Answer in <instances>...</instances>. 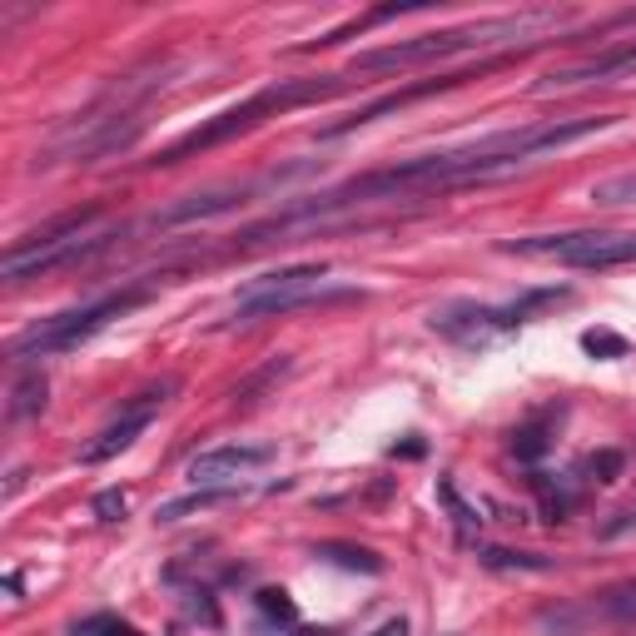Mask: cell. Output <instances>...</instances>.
I'll return each instance as SVG.
<instances>
[{
  "mask_svg": "<svg viewBox=\"0 0 636 636\" xmlns=\"http://www.w3.org/2000/svg\"><path fill=\"white\" fill-rule=\"evenodd\" d=\"M597 612L616 616V622H636V582H622V587L601 592V597H597Z\"/></svg>",
  "mask_w": 636,
  "mask_h": 636,
  "instance_id": "26",
  "label": "cell"
},
{
  "mask_svg": "<svg viewBox=\"0 0 636 636\" xmlns=\"http://www.w3.org/2000/svg\"><path fill=\"white\" fill-rule=\"evenodd\" d=\"M130 234V229H105V234H80V239H65V244H50V249H5V264H0V274H5V283H25V279H40V274H55V269H71V264H90L100 259L105 249H115L119 239Z\"/></svg>",
  "mask_w": 636,
  "mask_h": 636,
  "instance_id": "8",
  "label": "cell"
},
{
  "mask_svg": "<svg viewBox=\"0 0 636 636\" xmlns=\"http://www.w3.org/2000/svg\"><path fill=\"white\" fill-rule=\"evenodd\" d=\"M314 557L318 562L343 567V572H364V577H378V572H383V557H378L373 547H358V543H318Z\"/></svg>",
  "mask_w": 636,
  "mask_h": 636,
  "instance_id": "16",
  "label": "cell"
},
{
  "mask_svg": "<svg viewBox=\"0 0 636 636\" xmlns=\"http://www.w3.org/2000/svg\"><path fill=\"white\" fill-rule=\"evenodd\" d=\"M358 298L354 289H323V283H274V279H254L234 304V323H259V318H279L294 308H318V304H343Z\"/></svg>",
  "mask_w": 636,
  "mask_h": 636,
  "instance_id": "9",
  "label": "cell"
},
{
  "mask_svg": "<svg viewBox=\"0 0 636 636\" xmlns=\"http://www.w3.org/2000/svg\"><path fill=\"white\" fill-rule=\"evenodd\" d=\"M368 636H408V622L403 616H393V622H383V626H373Z\"/></svg>",
  "mask_w": 636,
  "mask_h": 636,
  "instance_id": "29",
  "label": "cell"
},
{
  "mask_svg": "<svg viewBox=\"0 0 636 636\" xmlns=\"http://www.w3.org/2000/svg\"><path fill=\"white\" fill-rule=\"evenodd\" d=\"M592 204H597V209H622V204H636V169L632 175H612V179H601V185H592Z\"/></svg>",
  "mask_w": 636,
  "mask_h": 636,
  "instance_id": "23",
  "label": "cell"
},
{
  "mask_svg": "<svg viewBox=\"0 0 636 636\" xmlns=\"http://www.w3.org/2000/svg\"><path fill=\"white\" fill-rule=\"evenodd\" d=\"M572 25V11L557 5H537V11H518V15H493V21H468V25H448V30H428L412 40H393V46H373L358 50L348 60V75H393V71H412V65H443L453 55H478L493 46H547L557 30Z\"/></svg>",
  "mask_w": 636,
  "mask_h": 636,
  "instance_id": "2",
  "label": "cell"
},
{
  "mask_svg": "<svg viewBox=\"0 0 636 636\" xmlns=\"http://www.w3.org/2000/svg\"><path fill=\"white\" fill-rule=\"evenodd\" d=\"M552 453V423L547 418H532V423L512 428V458L518 462H543Z\"/></svg>",
  "mask_w": 636,
  "mask_h": 636,
  "instance_id": "18",
  "label": "cell"
},
{
  "mask_svg": "<svg viewBox=\"0 0 636 636\" xmlns=\"http://www.w3.org/2000/svg\"><path fill=\"white\" fill-rule=\"evenodd\" d=\"M437 503L448 507L453 512V522H458L462 532H472V527H483V512H478V507L468 503V497L458 493V487H453V478H437Z\"/></svg>",
  "mask_w": 636,
  "mask_h": 636,
  "instance_id": "24",
  "label": "cell"
},
{
  "mask_svg": "<svg viewBox=\"0 0 636 636\" xmlns=\"http://www.w3.org/2000/svg\"><path fill=\"white\" fill-rule=\"evenodd\" d=\"M254 607H259L269 622H279V626H294L298 622V607H294V597L283 587H259L254 592Z\"/></svg>",
  "mask_w": 636,
  "mask_h": 636,
  "instance_id": "25",
  "label": "cell"
},
{
  "mask_svg": "<svg viewBox=\"0 0 636 636\" xmlns=\"http://www.w3.org/2000/svg\"><path fill=\"white\" fill-rule=\"evenodd\" d=\"M125 507H130V497L119 493V487L94 493V518H100V522H119V518H125Z\"/></svg>",
  "mask_w": 636,
  "mask_h": 636,
  "instance_id": "28",
  "label": "cell"
},
{
  "mask_svg": "<svg viewBox=\"0 0 636 636\" xmlns=\"http://www.w3.org/2000/svg\"><path fill=\"white\" fill-rule=\"evenodd\" d=\"M582 348H587L592 358H626L632 354V343H626L622 333H612V329H587L582 333Z\"/></svg>",
  "mask_w": 636,
  "mask_h": 636,
  "instance_id": "27",
  "label": "cell"
},
{
  "mask_svg": "<svg viewBox=\"0 0 636 636\" xmlns=\"http://www.w3.org/2000/svg\"><path fill=\"white\" fill-rule=\"evenodd\" d=\"M622 115H577V119H537V125H518V130H497L483 135L458 150H437V154H418V160H403L389 169H368L343 185L323 189V194H308L294 209L274 214L269 225L249 229L244 244H264L269 234H289L294 225H323L329 214L343 209H364V204H383V200H408V194H453V189H472V185H493L518 169L537 165L543 154H557L567 144L592 140V135L612 130Z\"/></svg>",
  "mask_w": 636,
  "mask_h": 636,
  "instance_id": "1",
  "label": "cell"
},
{
  "mask_svg": "<svg viewBox=\"0 0 636 636\" xmlns=\"http://www.w3.org/2000/svg\"><path fill=\"white\" fill-rule=\"evenodd\" d=\"M175 393H179L175 378H160V383L140 389L130 403H125V408H119L115 423H105L100 433L90 437V443H85V448H80V462H85V468H94V462H110V458H119L125 448H135V437H140L144 428L160 418V408H165Z\"/></svg>",
  "mask_w": 636,
  "mask_h": 636,
  "instance_id": "7",
  "label": "cell"
},
{
  "mask_svg": "<svg viewBox=\"0 0 636 636\" xmlns=\"http://www.w3.org/2000/svg\"><path fill=\"white\" fill-rule=\"evenodd\" d=\"M283 175H269V179H244V185H225V189H209V194H185L179 204H169V209L150 214L144 225L150 229H179V225H204V219H219V214L239 209V204H249L259 189L279 185Z\"/></svg>",
  "mask_w": 636,
  "mask_h": 636,
  "instance_id": "10",
  "label": "cell"
},
{
  "mask_svg": "<svg viewBox=\"0 0 636 636\" xmlns=\"http://www.w3.org/2000/svg\"><path fill=\"white\" fill-rule=\"evenodd\" d=\"M348 85H354V75H323V80H279V85H269V90L249 94L244 105L225 110V115H214L209 125H200V130H189L185 140H175L169 150H160V160H150V165H185L189 154L219 150V144L239 140V135L259 130L269 115H283V110H298V105H314V100H329V94L348 90Z\"/></svg>",
  "mask_w": 636,
  "mask_h": 636,
  "instance_id": "3",
  "label": "cell"
},
{
  "mask_svg": "<svg viewBox=\"0 0 636 636\" xmlns=\"http://www.w3.org/2000/svg\"><path fill=\"white\" fill-rule=\"evenodd\" d=\"M71 636H144V632L115 612H90V616H80V622H71Z\"/></svg>",
  "mask_w": 636,
  "mask_h": 636,
  "instance_id": "22",
  "label": "cell"
},
{
  "mask_svg": "<svg viewBox=\"0 0 636 636\" xmlns=\"http://www.w3.org/2000/svg\"><path fill=\"white\" fill-rule=\"evenodd\" d=\"M239 487H194V493L175 497V503H160L154 522H179V518H194V512H209V507H225L234 503Z\"/></svg>",
  "mask_w": 636,
  "mask_h": 636,
  "instance_id": "15",
  "label": "cell"
},
{
  "mask_svg": "<svg viewBox=\"0 0 636 636\" xmlns=\"http://www.w3.org/2000/svg\"><path fill=\"white\" fill-rule=\"evenodd\" d=\"M567 289H527L522 298L512 304H453L443 314H433V333L443 339H458V343H487L493 333H507V329H522L532 318L543 314L552 304H567Z\"/></svg>",
  "mask_w": 636,
  "mask_h": 636,
  "instance_id": "6",
  "label": "cell"
},
{
  "mask_svg": "<svg viewBox=\"0 0 636 636\" xmlns=\"http://www.w3.org/2000/svg\"><path fill=\"white\" fill-rule=\"evenodd\" d=\"M622 75H636V40L632 46H612L592 60L577 65H562V71H547L543 80L532 85V94H552V90H582V85H612Z\"/></svg>",
  "mask_w": 636,
  "mask_h": 636,
  "instance_id": "13",
  "label": "cell"
},
{
  "mask_svg": "<svg viewBox=\"0 0 636 636\" xmlns=\"http://www.w3.org/2000/svg\"><path fill=\"white\" fill-rule=\"evenodd\" d=\"M493 65H497V60H493ZM493 65H478V71H458V75H437V80H418V85H403V90H393V94H378L373 105L354 110L348 119H333L329 130H323V140H339V135H348V130H364V125H373V119H383V115H398V110L418 105V100H428V94L458 90V85H468V80H478V75H487Z\"/></svg>",
  "mask_w": 636,
  "mask_h": 636,
  "instance_id": "11",
  "label": "cell"
},
{
  "mask_svg": "<svg viewBox=\"0 0 636 636\" xmlns=\"http://www.w3.org/2000/svg\"><path fill=\"white\" fill-rule=\"evenodd\" d=\"M274 462L269 443H225V448H209V453H194L185 468V478L194 487H229L234 478H249Z\"/></svg>",
  "mask_w": 636,
  "mask_h": 636,
  "instance_id": "12",
  "label": "cell"
},
{
  "mask_svg": "<svg viewBox=\"0 0 636 636\" xmlns=\"http://www.w3.org/2000/svg\"><path fill=\"white\" fill-rule=\"evenodd\" d=\"M154 289H160L154 279L125 283V289H115V294H105V298H90V304H80V308H65V314H55V318H40V323H30L21 339H11V358L15 364H25V358L71 354V348L90 343L100 329H110L115 318L144 308L154 298Z\"/></svg>",
  "mask_w": 636,
  "mask_h": 636,
  "instance_id": "4",
  "label": "cell"
},
{
  "mask_svg": "<svg viewBox=\"0 0 636 636\" xmlns=\"http://www.w3.org/2000/svg\"><path fill=\"white\" fill-rule=\"evenodd\" d=\"M289 368H294V358H269V364L264 368H254V373L249 378H239L234 383V393H229V403H234V408H249V403H259L264 393L274 389V383H279V378H289Z\"/></svg>",
  "mask_w": 636,
  "mask_h": 636,
  "instance_id": "17",
  "label": "cell"
},
{
  "mask_svg": "<svg viewBox=\"0 0 636 636\" xmlns=\"http://www.w3.org/2000/svg\"><path fill=\"white\" fill-rule=\"evenodd\" d=\"M582 472H587V483L612 487V483H622V472H626V453H622V448H597V453H587Z\"/></svg>",
  "mask_w": 636,
  "mask_h": 636,
  "instance_id": "21",
  "label": "cell"
},
{
  "mask_svg": "<svg viewBox=\"0 0 636 636\" xmlns=\"http://www.w3.org/2000/svg\"><path fill=\"white\" fill-rule=\"evenodd\" d=\"M503 254L522 259H557L567 269H622L636 264V234H607V229H572V234H532V239H507Z\"/></svg>",
  "mask_w": 636,
  "mask_h": 636,
  "instance_id": "5",
  "label": "cell"
},
{
  "mask_svg": "<svg viewBox=\"0 0 636 636\" xmlns=\"http://www.w3.org/2000/svg\"><path fill=\"white\" fill-rule=\"evenodd\" d=\"M527 483H532V493L543 497V518H547V522H567V512L577 507V493H567V487L557 483L552 472H532Z\"/></svg>",
  "mask_w": 636,
  "mask_h": 636,
  "instance_id": "20",
  "label": "cell"
},
{
  "mask_svg": "<svg viewBox=\"0 0 636 636\" xmlns=\"http://www.w3.org/2000/svg\"><path fill=\"white\" fill-rule=\"evenodd\" d=\"M478 562L493 572H552V557L512 552V547H478Z\"/></svg>",
  "mask_w": 636,
  "mask_h": 636,
  "instance_id": "19",
  "label": "cell"
},
{
  "mask_svg": "<svg viewBox=\"0 0 636 636\" xmlns=\"http://www.w3.org/2000/svg\"><path fill=\"white\" fill-rule=\"evenodd\" d=\"M50 403V378L40 373V368H30V373L15 378V389H11V403H5V418L11 423H30V418H40Z\"/></svg>",
  "mask_w": 636,
  "mask_h": 636,
  "instance_id": "14",
  "label": "cell"
}]
</instances>
